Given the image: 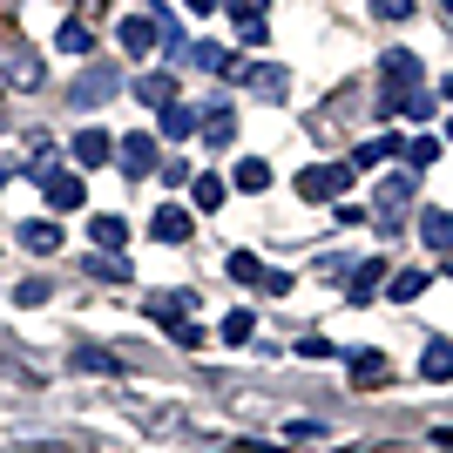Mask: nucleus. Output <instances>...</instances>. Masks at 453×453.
Segmentation results:
<instances>
[{"instance_id":"obj_13","label":"nucleus","mask_w":453,"mask_h":453,"mask_svg":"<svg viewBox=\"0 0 453 453\" xmlns=\"http://www.w3.org/2000/svg\"><path fill=\"white\" fill-rule=\"evenodd\" d=\"M109 156H115V142L102 129H81L75 135V163H109Z\"/></svg>"},{"instance_id":"obj_26","label":"nucleus","mask_w":453,"mask_h":453,"mask_svg":"<svg viewBox=\"0 0 453 453\" xmlns=\"http://www.w3.org/2000/svg\"><path fill=\"white\" fill-rule=\"evenodd\" d=\"M434 284V271H406V278H393V298H419Z\"/></svg>"},{"instance_id":"obj_8","label":"nucleus","mask_w":453,"mask_h":453,"mask_svg":"<svg viewBox=\"0 0 453 453\" xmlns=\"http://www.w3.org/2000/svg\"><path fill=\"white\" fill-rule=\"evenodd\" d=\"M419 379H434V386L453 379V339H434L426 352H419Z\"/></svg>"},{"instance_id":"obj_30","label":"nucleus","mask_w":453,"mask_h":453,"mask_svg":"<svg viewBox=\"0 0 453 453\" xmlns=\"http://www.w3.org/2000/svg\"><path fill=\"white\" fill-rule=\"evenodd\" d=\"M48 291H55V284H48V278H27V284H20V304H41V298H48Z\"/></svg>"},{"instance_id":"obj_29","label":"nucleus","mask_w":453,"mask_h":453,"mask_svg":"<svg viewBox=\"0 0 453 453\" xmlns=\"http://www.w3.org/2000/svg\"><path fill=\"white\" fill-rule=\"evenodd\" d=\"M434 156H440V142H434V135H419L413 150H406V163H413V170H434Z\"/></svg>"},{"instance_id":"obj_28","label":"nucleus","mask_w":453,"mask_h":453,"mask_svg":"<svg viewBox=\"0 0 453 453\" xmlns=\"http://www.w3.org/2000/svg\"><path fill=\"white\" fill-rule=\"evenodd\" d=\"M61 48H68V55H88V27H81V20H61Z\"/></svg>"},{"instance_id":"obj_34","label":"nucleus","mask_w":453,"mask_h":453,"mask_svg":"<svg viewBox=\"0 0 453 453\" xmlns=\"http://www.w3.org/2000/svg\"><path fill=\"white\" fill-rule=\"evenodd\" d=\"M0 183H7V163H0Z\"/></svg>"},{"instance_id":"obj_5","label":"nucleus","mask_w":453,"mask_h":453,"mask_svg":"<svg viewBox=\"0 0 453 453\" xmlns=\"http://www.w3.org/2000/svg\"><path fill=\"white\" fill-rule=\"evenodd\" d=\"M81 196H88V183L68 170H48V210H81Z\"/></svg>"},{"instance_id":"obj_10","label":"nucleus","mask_w":453,"mask_h":453,"mask_svg":"<svg viewBox=\"0 0 453 453\" xmlns=\"http://www.w3.org/2000/svg\"><path fill=\"white\" fill-rule=\"evenodd\" d=\"M230 75L244 81L250 95H284V88H291V75H284V68H230Z\"/></svg>"},{"instance_id":"obj_22","label":"nucleus","mask_w":453,"mask_h":453,"mask_svg":"<svg viewBox=\"0 0 453 453\" xmlns=\"http://www.w3.org/2000/svg\"><path fill=\"white\" fill-rule=\"evenodd\" d=\"M419 230H426V244H434V250H453V217H447V210H434Z\"/></svg>"},{"instance_id":"obj_21","label":"nucleus","mask_w":453,"mask_h":453,"mask_svg":"<svg viewBox=\"0 0 453 453\" xmlns=\"http://www.w3.org/2000/svg\"><path fill=\"white\" fill-rule=\"evenodd\" d=\"M230 278H237V284H265V265H257V257H250V250H230Z\"/></svg>"},{"instance_id":"obj_3","label":"nucleus","mask_w":453,"mask_h":453,"mask_svg":"<svg viewBox=\"0 0 453 453\" xmlns=\"http://www.w3.org/2000/svg\"><path fill=\"white\" fill-rule=\"evenodd\" d=\"M115 88H122V75H115V68H88V75L75 81V109H95V102H109Z\"/></svg>"},{"instance_id":"obj_19","label":"nucleus","mask_w":453,"mask_h":453,"mask_svg":"<svg viewBox=\"0 0 453 453\" xmlns=\"http://www.w3.org/2000/svg\"><path fill=\"white\" fill-rule=\"evenodd\" d=\"M150 41H156V27H150V20H122V48H129V55H150Z\"/></svg>"},{"instance_id":"obj_31","label":"nucleus","mask_w":453,"mask_h":453,"mask_svg":"<svg viewBox=\"0 0 453 453\" xmlns=\"http://www.w3.org/2000/svg\"><path fill=\"white\" fill-rule=\"evenodd\" d=\"M379 14H399V20H406V14H413V0H379Z\"/></svg>"},{"instance_id":"obj_4","label":"nucleus","mask_w":453,"mask_h":453,"mask_svg":"<svg viewBox=\"0 0 453 453\" xmlns=\"http://www.w3.org/2000/svg\"><path fill=\"white\" fill-rule=\"evenodd\" d=\"M115 156H122V170H129V183H135V176L156 170V135H122V150H115Z\"/></svg>"},{"instance_id":"obj_36","label":"nucleus","mask_w":453,"mask_h":453,"mask_svg":"<svg viewBox=\"0 0 453 453\" xmlns=\"http://www.w3.org/2000/svg\"><path fill=\"white\" fill-rule=\"evenodd\" d=\"M447 135H453V122H447Z\"/></svg>"},{"instance_id":"obj_16","label":"nucleus","mask_w":453,"mask_h":453,"mask_svg":"<svg viewBox=\"0 0 453 453\" xmlns=\"http://www.w3.org/2000/svg\"><path fill=\"white\" fill-rule=\"evenodd\" d=\"M135 95H142V102H156V109H170V102H176V81H170V75H142V81H135Z\"/></svg>"},{"instance_id":"obj_24","label":"nucleus","mask_w":453,"mask_h":453,"mask_svg":"<svg viewBox=\"0 0 453 453\" xmlns=\"http://www.w3.org/2000/svg\"><path fill=\"white\" fill-rule=\"evenodd\" d=\"M203 135H210V142H217V150H224L230 135H237V115H230V109H217V115H210V122H203Z\"/></svg>"},{"instance_id":"obj_23","label":"nucleus","mask_w":453,"mask_h":453,"mask_svg":"<svg viewBox=\"0 0 453 453\" xmlns=\"http://www.w3.org/2000/svg\"><path fill=\"white\" fill-rule=\"evenodd\" d=\"M352 372H359V386H379V379H386V359H379V352H352Z\"/></svg>"},{"instance_id":"obj_12","label":"nucleus","mask_w":453,"mask_h":453,"mask_svg":"<svg viewBox=\"0 0 453 453\" xmlns=\"http://www.w3.org/2000/svg\"><path fill=\"white\" fill-rule=\"evenodd\" d=\"M20 244L27 250H61V224L55 217H35V224H20Z\"/></svg>"},{"instance_id":"obj_33","label":"nucleus","mask_w":453,"mask_h":453,"mask_svg":"<svg viewBox=\"0 0 453 453\" xmlns=\"http://www.w3.org/2000/svg\"><path fill=\"white\" fill-rule=\"evenodd\" d=\"M447 102H453V75H447Z\"/></svg>"},{"instance_id":"obj_1","label":"nucleus","mask_w":453,"mask_h":453,"mask_svg":"<svg viewBox=\"0 0 453 453\" xmlns=\"http://www.w3.org/2000/svg\"><path fill=\"white\" fill-rule=\"evenodd\" d=\"M345 183H352V163H319V170L298 176V196L304 203H325V196H339Z\"/></svg>"},{"instance_id":"obj_20","label":"nucleus","mask_w":453,"mask_h":453,"mask_svg":"<svg viewBox=\"0 0 453 453\" xmlns=\"http://www.w3.org/2000/svg\"><path fill=\"white\" fill-rule=\"evenodd\" d=\"M386 156H399V135H379V142H365V150L352 156V170H372V163H386Z\"/></svg>"},{"instance_id":"obj_18","label":"nucleus","mask_w":453,"mask_h":453,"mask_svg":"<svg viewBox=\"0 0 453 453\" xmlns=\"http://www.w3.org/2000/svg\"><path fill=\"white\" fill-rule=\"evenodd\" d=\"M189 203H196V210H217V203H224V176H196V183H189Z\"/></svg>"},{"instance_id":"obj_6","label":"nucleus","mask_w":453,"mask_h":453,"mask_svg":"<svg viewBox=\"0 0 453 453\" xmlns=\"http://www.w3.org/2000/svg\"><path fill=\"white\" fill-rule=\"evenodd\" d=\"M150 237H156V244H189V217H183V203H163V210H156Z\"/></svg>"},{"instance_id":"obj_2","label":"nucleus","mask_w":453,"mask_h":453,"mask_svg":"<svg viewBox=\"0 0 453 453\" xmlns=\"http://www.w3.org/2000/svg\"><path fill=\"white\" fill-rule=\"evenodd\" d=\"M0 75L20 81V88H41V61L27 55V41H7V48H0Z\"/></svg>"},{"instance_id":"obj_35","label":"nucleus","mask_w":453,"mask_h":453,"mask_svg":"<svg viewBox=\"0 0 453 453\" xmlns=\"http://www.w3.org/2000/svg\"><path fill=\"white\" fill-rule=\"evenodd\" d=\"M447 14H453V0H447Z\"/></svg>"},{"instance_id":"obj_11","label":"nucleus","mask_w":453,"mask_h":453,"mask_svg":"<svg viewBox=\"0 0 453 453\" xmlns=\"http://www.w3.org/2000/svg\"><path fill=\"white\" fill-rule=\"evenodd\" d=\"M88 237H95V250H122L129 244V217H95Z\"/></svg>"},{"instance_id":"obj_27","label":"nucleus","mask_w":453,"mask_h":453,"mask_svg":"<svg viewBox=\"0 0 453 453\" xmlns=\"http://www.w3.org/2000/svg\"><path fill=\"white\" fill-rule=\"evenodd\" d=\"M250 332H257V319H250V311H230V319H224V339H230V345H244Z\"/></svg>"},{"instance_id":"obj_14","label":"nucleus","mask_w":453,"mask_h":453,"mask_svg":"<svg viewBox=\"0 0 453 453\" xmlns=\"http://www.w3.org/2000/svg\"><path fill=\"white\" fill-rule=\"evenodd\" d=\"M379 278H386V265H379V257H372V265H359V271H352V284H345V298L365 304V298L379 291Z\"/></svg>"},{"instance_id":"obj_15","label":"nucleus","mask_w":453,"mask_h":453,"mask_svg":"<svg viewBox=\"0 0 453 453\" xmlns=\"http://www.w3.org/2000/svg\"><path fill=\"white\" fill-rule=\"evenodd\" d=\"M203 129V122H196V109H183V102H170V109H163V135H176V142H183V135H196Z\"/></svg>"},{"instance_id":"obj_37","label":"nucleus","mask_w":453,"mask_h":453,"mask_svg":"<svg viewBox=\"0 0 453 453\" xmlns=\"http://www.w3.org/2000/svg\"><path fill=\"white\" fill-rule=\"evenodd\" d=\"M0 122H7V115H0Z\"/></svg>"},{"instance_id":"obj_25","label":"nucleus","mask_w":453,"mask_h":453,"mask_svg":"<svg viewBox=\"0 0 453 453\" xmlns=\"http://www.w3.org/2000/svg\"><path fill=\"white\" fill-rule=\"evenodd\" d=\"M237 189H250V196L271 189V170H265V163H237Z\"/></svg>"},{"instance_id":"obj_32","label":"nucleus","mask_w":453,"mask_h":453,"mask_svg":"<svg viewBox=\"0 0 453 453\" xmlns=\"http://www.w3.org/2000/svg\"><path fill=\"white\" fill-rule=\"evenodd\" d=\"M183 7H189V14H210V7H217V0H183Z\"/></svg>"},{"instance_id":"obj_17","label":"nucleus","mask_w":453,"mask_h":453,"mask_svg":"<svg viewBox=\"0 0 453 453\" xmlns=\"http://www.w3.org/2000/svg\"><path fill=\"white\" fill-rule=\"evenodd\" d=\"M81 271H88V278H102V284H122V278H129V265H122V257H109V250H95Z\"/></svg>"},{"instance_id":"obj_9","label":"nucleus","mask_w":453,"mask_h":453,"mask_svg":"<svg viewBox=\"0 0 453 453\" xmlns=\"http://www.w3.org/2000/svg\"><path fill=\"white\" fill-rule=\"evenodd\" d=\"M75 372H95V379H122V359L102 352V345H75Z\"/></svg>"},{"instance_id":"obj_7","label":"nucleus","mask_w":453,"mask_h":453,"mask_svg":"<svg viewBox=\"0 0 453 453\" xmlns=\"http://www.w3.org/2000/svg\"><path fill=\"white\" fill-rule=\"evenodd\" d=\"M189 304H196L189 291H163V298H150V319L163 325V332H176V325L189 319Z\"/></svg>"}]
</instances>
